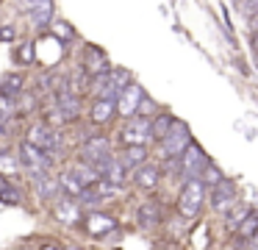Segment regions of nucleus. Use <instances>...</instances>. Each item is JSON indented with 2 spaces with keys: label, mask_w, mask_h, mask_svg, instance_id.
<instances>
[{
  "label": "nucleus",
  "mask_w": 258,
  "mask_h": 250,
  "mask_svg": "<svg viewBox=\"0 0 258 250\" xmlns=\"http://www.w3.org/2000/svg\"><path fill=\"white\" fill-rule=\"evenodd\" d=\"M131 81L134 78H131V72L125 67H108V72H103V75L89 81V92L100 100H114L119 94V89H125Z\"/></svg>",
  "instance_id": "f257e3e1"
},
{
  "label": "nucleus",
  "mask_w": 258,
  "mask_h": 250,
  "mask_svg": "<svg viewBox=\"0 0 258 250\" xmlns=\"http://www.w3.org/2000/svg\"><path fill=\"white\" fill-rule=\"evenodd\" d=\"M189 142H191L189 125H186L183 120H172L169 131L158 139V156H161V159H178Z\"/></svg>",
  "instance_id": "f03ea898"
},
{
  "label": "nucleus",
  "mask_w": 258,
  "mask_h": 250,
  "mask_svg": "<svg viewBox=\"0 0 258 250\" xmlns=\"http://www.w3.org/2000/svg\"><path fill=\"white\" fill-rule=\"evenodd\" d=\"M203 200H206V186L197 178H186L183 189L178 194V214L183 220H197L203 211Z\"/></svg>",
  "instance_id": "7ed1b4c3"
},
{
  "label": "nucleus",
  "mask_w": 258,
  "mask_h": 250,
  "mask_svg": "<svg viewBox=\"0 0 258 250\" xmlns=\"http://www.w3.org/2000/svg\"><path fill=\"white\" fill-rule=\"evenodd\" d=\"M111 156H114V150H111V142H108V136H100V133H97V136H86V139H84L78 159L86 161V164H92V167L97 170V175H100L103 164H106Z\"/></svg>",
  "instance_id": "20e7f679"
},
{
  "label": "nucleus",
  "mask_w": 258,
  "mask_h": 250,
  "mask_svg": "<svg viewBox=\"0 0 258 250\" xmlns=\"http://www.w3.org/2000/svg\"><path fill=\"white\" fill-rule=\"evenodd\" d=\"M153 142L150 136V117H128L125 120V125L119 128V144H142V147H147V144Z\"/></svg>",
  "instance_id": "39448f33"
},
{
  "label": "nucleus",
  "mask_w": 258,
  "mask_h": 250,
  "mask_svg": "<svg viewBox=\"0 0 258 250\" xmlns=\"http://www.w3.org/2000/svg\"><path fill=\"white\" fill-rule=\"evenodd\" d=\"M25 142H31L34 147H39V150H45L50 159H53L56 153H61V133H58L56 128L45 125V122H39V125H31Z\"/></svg>",
  "instance_id": "423d86ee"
},
{
  "label": "nucleus",
  "mask_w": 258,
  "mask_h": 250,
  "mask_svg": "<svg viewBox=\"0 0 258 250\" xmlns=\"http://www.w3.org/2000/svg\"><path fill=\"white\" fill-rule=\"evenodd\" d=\"M17 159H20V167L23 170H28L31 175H36V172H50L53 167V159L45 153V150L34 147L31 142H23L17 150Z\"/></svg>",
  "instance_id": "0eeeda50"
},
{
  "label": "nucleus",
  "mask_w": 258,
  "mask_h": 250,
  "mask_svg": "<svg viewBox=\"0 0 258 250\" xmlns=\"http://www.w3.org/2000/svg\"><path fill=\"white\" fill-rule=\"evenodd\" d=\"M206 164H208V156H206V150H203L197 142H189L186 150L178 156V170H180L183 178H197Z\"/></svg>",
  "instance_id": "6e6552de"
},
{
  "label": "nucleus",
  "mask_w": 258,
  "mask_h": 250,
  "mask_svg": "<svg viewBox=\"0 0 258 250\" xmlns=\"http://www.w3.org/2000/svg\"><path fill=\"white\" fill-rule=\"evenodd\" d=\"M208 200H211L214 211H219V214H228V209H233V206L239 203L236 183L228 181V178H222L219 183H214V186L208 189Z\"/></svg>",
  "instance_id": "1a4fd4ad"
},
{
  "label": "nucleus",
  "mask_w": 258,
  "mask_h": 250,
  "mask_svg": "<svg viewBox=\"0 0 258 250\" xmlns=\"http://www.w3.org/2000/svg\"><path fill=\"white\" fill-rule=\"evenodd\" d=\"M128 181L134 183L139 192H153V189L158 186V181H161V170H158L156 161H142L139 167H134V170L128 172Z\"/></svg>",
  "instance_id": "9d476101"
},
{
  "label": "nucleus",
  "mask_w": 258,
  "mask_h": 250,
  "mask_svg": "<svg viewBox=\"0 0 258 250\" xmlns=\"http://www.w3.org/2000/svg\"><path fill=\"white\" fill-rule=\"evenodd\" d=\"M108 56L103 53L97 44H86L84 47V56H81V72H84L86 78H97V75H103V72H108Z\"/></svg>",
  "instance_id": "9b49d317"
},
{
  "label": "nucleus",
  "mask_w": 258,
  "mask_h": 250,
  "mask_svg": "<svg viewBox=\"0 0 258 250\" xmlns=\"http://www.w3.org/2000/svg\"><path fill=\"white\" fill-rule=\"evenodd\" d=\"M145 97V89L139 86L136 81H131L125 89H119V94L114 97V106H117V114L119 117H134L136 114V109H139V100Z\"/></svg>",
  "instance_id": "f8f14e48"
},
{
  "label": "nucleus",
  "mask_w": 258,
  "mask_h": 250,
  "mask_svg": "<svg viewBox=\"0 0 258 250\" xmlns=\"http://www.w3.org/2000/svg\"><path fill=\"white\" fill-rule=\"evenodd\" d=\"M53 217H56L61 225H81V220H84V214H81V206L75 197H67V194H58L56 203H53Z\"/></svg>",
  "instance_id": "ddd939ff"
},
{
  "label": "nucleus",
  "mask_w": 258,
  "mask_h": 250,
  "mask_svg": "<svg viewBox=\"0 0 258 250\" xmlns=\"http://www.w3.org/2000/svg\"><path fill=\"white\" fill-rule=\"evenodd\" d=\"M81 222H84L86 233H89V236H97V239L108 236V233H114L119 228V222L114 220L111 214H103V211H89Z\"/></svg>",
  "instance_id": "4468645a"
},
{
  "label": "nucleus",
  "mask_w": 258,
  "mask_h": 250,
  "mask_svg": "<svg viewBox=\"0 0 258 250\" xmlns=\"http://www.w3.org/2000/svg\"><path fill=\"white\" fill-rule=\"evenodd\" d=\"M58 114L64 117V122H75L81 117V94H70V92H58L56 94V103Z\"/></svg>",
  "instance_id": "2eb2a0df"
},
{
  "label": "nucleus",
  "mask_w": 258,
  "mask_h": 250,
  "mask_svg": "<svg viewBox=\"0 0 258 250\" xmlns=\"http://www.w3.org/2000/svg\"><path fill=\"white\" fill-rule=\"evenodd\" d=\"M147 147H142V144H122L119 147V153H114V159L119 161V164L125 167V170H134V167H139L142 161H147Z\"/></svg>",
  "instance_id": "dca6fc26"
},
{
  "label": "nucleus",
  "mask_w": 258,
  "mask_h": 250,
  "mask_svg": "<svg viewBox=\"0 0 258 250\" xmlns=\"http://www.w3.org/2000/svg\"><path fill=\"white\" fill-rule=\"evenodd\" d=\"M136 222H139L142 231H150V228L161 225V206L156 200H145V203L136 209Z\"/></svg>",
  "instance_id": "f3484780"
},
{
  "label": "nucleus",
  "mask_w": 258,
  "mask_h": 250,
  "mask_svg": "<svg viewBox=\"0 0 258 250\" xmlns=\"http://www.w3.org/2000/svg\"><path fill=\"white\" fill-rule=\"evenodd\" d=\"M34 178V192H36V197L39 200H56L58 194V181L50 175V172H36V175H31Z\"/></svg>",
  "instance_id": "a211bd4d"
},
{
  "label": "nucleus",
  "mask_w": 258,
  "mask_h": 250,
  "mask_svg": "<svg viewBox=\"0 0 258 250\" xmlns=\"http://www.w3.org/2000/svg\"><path fill=\"white\" fill-rule=\"evenodd\" d=\"M100 181L111 183V186H117V189H125V183H128V170L111 156L100 170Z\"/></svg>",
  "instance_id": "6ab92c4d"
},
{
  "label": "nucleus",
  "mask_w": 258,
  "mask_h": 250,
  "mask_svg": "<svg viewBox=\"0 0 258 250\" xmlns=\"http://www.w3.org/2000/svg\"><path fill=\"white\" fill-rule=\"evenodd\" d=\"M28 17L36 28H47L53 22V0H31Z\"/></svg>",
  "instance_id": "aec40b11"
},
{
  "label": "nucleus",
  "mask_w": 258,
  "mask_h": 250,
  "mask_svg": "<svg viewBox=\"0 0 258 250\" xmlns=\"http://www.w3.org/2000/svg\"><path fill=\"white\" fill-rule=\"evenodd\" d=\"M114 117H117V106H114V100L95 97V103H92V109H89V120L95 122V125H108Z\"/></svg>",
  "instance_id": "412c9836"
},
{
  "label": "nucleus",
  "mask_w": 258,
  "mask_h": 250,
  "mask_svg": "<svg viewBox=\"0 0 258 250\" xmlns=\"http://www.w3.org/2000/svg\"><path fill=\"white\" fill-rule=\"evenodd\" d=\"M25 92V75L23 72H6L0 78V97H12L17 100Z\"/></svg>",
  "instance_id": "4be33fe9"
},
{
  "label": "nucleus",
  "mask_w": 258,
  "mask_h": 250,
  "mask_svg": "<svg viewBox=\"0 0 258 250\" xmlns=\"http://www.w3.org/2000/svg\"><path fill=\"white\" fill-rule=\"evenodd\" d=\"M172 120H175V117L169 114V111H156V114L150 117V136H153V142H158V139L169 131Z\"/></svg>",
  "instance_id": "5701e85b"
},
{
  "label": "nucleus",
  "mask_w": 258,
  "mask_h": 250,
  "mask_svg": "<svg viewBox=\"0 0 258 250\" xmlns=\"http://www.w3.org/2000/svg\"><path fill=\"white\" fill-rule=\"evenodd\" d=\"M70 172L75 175V181H78L81 186H89V183H95L97 178H100V175H97V170H95V167H92V164H86V161H81V159L73 164V170H70Z\"/></svg>",
  "instance_id": "b1692460"
},
{
  "label": "nucleus",
  "mask_w": 258,
  "mask_h": 250,
  "mask_svg": "<svg viewBox=\"0 0 258 250\" xmlns=\"http://www.w3.org/2000/svg\"><path fill=\"white\" fill-rule=\"evenodd\" d=\"M20 170H23V167H20V159H17L14 150H0V175L12 178V175H17Z\"/></svg>",
  "instance_id": "393cba45"
},
{
  "label": "nucleus",
  "mask_w": 258,
  "mask_h": 250,
  "mask_svg": "<svg viewBox=\"0 0 258 250\" xmlns=\"http://www.w3.org/2000/svg\"><path fill=\"white\" fill-rule=\"evenodd\" d=\"M233 231H236V236H239V239L252 242V239H255V231H258V217H255V211H250V214H247L244 220H241L239 225L233 228Z\"/></svg>",
  "instance_id": "a878e982"
},
{
  "label": "nucleus",
  "mask_w": 258,
  "mask_h": 250,
  "mask_svg": "<svg viewBox=\"0 0 258 250\" xmlns=\"http://www.w3.org/2000/svg\"><path fill=\"white\" fill-rule=\"evenodd\" d=\"M56 181H58V192H61V194H67V197H78V194H81V189H84L78 181H75V175H73V172H61V175H58Z\"/></svg>",
  "instance_id": "bb28decb"
},
{
  "label": "nucleus",
  "mask_w": 258,
  "mask_h": 250,
  "mask_svg": "<svg viewBox=\"0 0 258 250\" xmlns=\"http://www.w3.org/2000/svg\"><path fill=\"white\" fill-rule=\"evenodd\" d=\"M222 170H219V167L217 164H211V161H208V164L206 167H203V170H200V175H197V181H200L203 183V186H206V189H211L214 186V183H219V181H222Z\"/></svg>",
  "instance_id": "cd10ccee"
},
{
  "label": "nucleus",
  "mask_w": 258,
  "mask_h": 250,
  "mask_svg": "<svg viewBox=\"0 0 258 250\" xmlns=\"http://www.w3.org/2000/svg\"><path fill=\"white\" fill-rule=\"evenodd\" d=\"M50 33L58 39V42H73V39H75V31H73V28H70L64 20H58V22L53 20V25H50Z\"/></svg>",
  "instance_id": "c85d7f7f"
},
{
  "label": "nucleus",
  "mask_w": 258,
  "mask_h": 250,
  "mask_svg": "<svg viewBox=\"0 0 258 250\" xmlns=\"http://www.w3.org/2000/svg\"><path fill=\"white\" fill-rule=\"evenodd\" d=\"M0 200L9 203V206H20L23 203V194H20V189H14L12 183H6V186L0 189Z\"/></svg>",
  "instance_id": "c756f323"
},
{
  "label": "nucleus",
  "mask_w": 258,
  "mask_h": 250,
  "mask_svg": "<svg viewBox=\"0 0 258 250\" xmlns=\"http://www.w3.org/2000/svg\"><path fill=\"white\" fill-rule=\"evenodd\" d=\"M14 59H17L20 64H34V59H36V56H34V44H31V42L20 44V50L14 53Z\"/></svg>",
  "instance_id": "7c9ffc66"
},
{
  "label": "nucleus",
  "mask_w": 258,
  "mask_h": 250,
  "mask_svg": "<svg viewBox=\"0 0 258 250\" xmlns=\"http://www.w3.org/2000/svg\"><path fill=\"white\" fill-rule=\"evenodd\" d=\"M250 211H252V206H241L239 211H236V209H228V225H230V228H236L247 214H250Z\"/></svg>",
  "instance_id": "2f4dec72"
},
{
  "label": "nucleus",
  "mask_w": 258,
  "mask_h": 250,
  "mask_svg": "<svg viewBox=\"0 0 258 250\" xmlns=\"http://www.w3.org/2000/svg\"><path fill=\"white\" fill-rule=\"evenodd\" d=\"M136 114H139V117H153V114H156V100L145 94V97L139 100V109H136Z\"/></svg>",
  "instance_id": "473e14b6"
},
{
  "label": "nucleus",
  "mask_w": 258,
  "mask_h": 250,
  "mask_svg": "<svg viewBox=\"0 0 258 250\" xmlns=\"http://www.w3.org/2000/svg\"><path fill=\"white\" fill-rule=\"evenodd\" d=\"M45 125H50V128H58V125H64V117L58 114V109H56V106H50V109L45 111Z\"/></svg>",
  "instance_id": "72a5a7b5"
},
{
  "label": "nucleus",
  "mask_w": 258,
  "mask_h": 250,
  "mask_svg": "<svg viewBox=\"0 0 258 250\" xmlns=\"http://www.w3.org/2000/svg\"><path fill=\"white\" fill-rule=\"evenodd\" d=\"M12 125H14V114L12 111H0V136H9Z\"/></svg>",
  "instance_id": "f704fd0d"
},
{
  "label": "nucleus",
  "mask_w": 258,
  "mask_h": 250,
  "mask_svg": "<svg viewBox=\"0 0 258 250\" xmlns=\"http://www.w3.org/2000/svg\"><path fill=\"white\" fill-rule=\"evenodd\" d=\"M236 6L241 9V14H244L247 20H252V17H255V6H258V0H236Z\"/></svg>",
  "instance_id": "c9c22d12"
},
{
  "label": "nucleus",
  "mask_w": 258,
  "mask_h": 250,
  "mask_svg": "<svg viewBox=\"0 0 258 250\" xmlns=\"http://www.w3.org/2000/svg\"><path fill=\"white\" fill-rule=\"evenodd\" d=\"M14 36H17V31H14V28H0V39H3V42H9V39H14Z\"/></svg>",
  "instance_id": "e433bc0d"
},
{
  "label": "nucleus",
  "mask_w": 258,
  "mask_h": 250,
  "mask_svg": "<svg viewBox=\"0 0 258 250\" xmlns=\"http://www.w3.org/2000/svg\"><path fill=\"white\" fill-rule=\"evenodd\" d=\"M39 250H64V247H61V244H58V242H45V244H42Z\"/></svg>",
  "instance_id": "4c0bfd02"
},
{
  "label": "nucleus",
  "mask_w": 258,
  "mask_h": 250,
  "mask_svg": "<svg viewBox=\"0 0 258 250\" xmlns=\"http://www.w3.org/2000/svg\"><path fill=\"white\" fill-rule=\"evenodd\" d=\"M64 250H84V247H78V244H64Z\"/></svg>",
  "instance_id": "58836bf2"
},
{
  "label": "nucleus",
  "mask_w": 258,
  "mask_h": 250,
  "mask_svg": "<svg viewBox=\"0 0 258 250\" xmlns=\"http://www.w3.org/2000/svg\"><path fill=\"white\" fill-rule=\"evenodd\" d=\"M17 250H20V247H17Z\"/></svg>",
  "instance_id": "ea45409f"
}]
</instances>
